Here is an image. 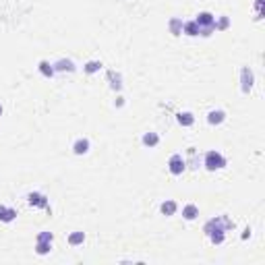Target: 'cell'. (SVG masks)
I'll return each mask as SVG.
<instances>
[{"instance_id": "cell-1", "label": "cell", "mask_w": 265, "mask_h": 265, "mask_svg": "<svg viewBox=\"0 0 265 265\" xmlns=\"http://www.w3.org/2000/svg\"><path fill=\"white\" fill-rule=\"evenodd\" d=\"M215 161H222V158H219V156L209 153V156H207V164H209V168H213V164H215ZM222 164H224V161H222Z\"/></svg>"}, {"instance_id": "cell-2", "label": "cell", "mask_w": 265, "mask_h": 265, "mask_svg": "<svg viewBox=\"0 0 265 265\" xmlns=\"http://www.w3.org/2000/svg\"><path fill=\"white\" fill-rule=\"evenodd\" d=\"M172 172H174V174H178V172H180V164H178V156H174V158H172Z\"/></svg>"}, {"instance_id": "cell-3", "label": "cell", "mask_w": 265, "mask_h": 265, "mask_svg": "<svg viewBox=\"0 0 265 265\" xmlns=\"http://www.w3.org/2000/svg\"><path fill=\"white\" fill-rule=\"evenodd\" d=\"M174 209H176V205H174V203H168V205L164 203V205H161V211H164V213H172Z\"/></svg>"}, {"instance_id": "cell-4", "label": "cell", "mask_w": 265, "mask_h": 265, "mask_svg": "<svg viewBox=\"0 0 265 265\" xmlns=\"http://www.w3.org/2000/svg\"><path fill=\"white\" fill-rule=\"evenodd\" d=\"M83 240V234H77V236H70V242L73 244H77V242H81Z\"/></svg>"}, {"instance_id": "cell-5", "label": "cell", "mask_w": 265, "mask_h": 265, "mask_svg": "<svg viewBox=\"0 0 265 265\" xmlns=\"http://www.w3.org/2000/svg\"><path fill=\"white\" fill-rule=\"evenodd\" d=\"M186 217H189V219H193V217H195V215H193V213H195V207H186Z\"/></svg>"}]
</instances>
